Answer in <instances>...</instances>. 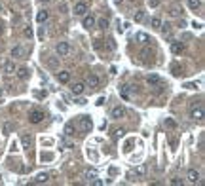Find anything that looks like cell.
<instances>
[{"label":"cell","instance_id":"obj_1","mask_svg":"<svg viewBox=\"0 0 205 186\" xmlns=\"http://www.w3.org/2000/svg\"><path fill=\"white\" fill-rule=\"evenodd\" d=\"M70 51H72V48H70L69 42H57V46H55V53L59 57H69Z\"/></svg>","mask_w":205,"mask_h":186},{"label":"cell","instance_id":"obj_2","mask_svg":"<svg viewBox=\"0 0 205 186\" xmlns=\"http://www.w3.org/2000/svg\"><path fill=\"white\" fill-rule=\"evenodd\" d=\"M186 180H188L190 184H199V182H201V173H199L198 169H188Z\"/></svg>","mask_w":205,"mask_h":186},{"label":"cell","instance_id":"obj_3","mask_svg":"<svg viewBox=\"0 0 205 186\" xmlns=\"http://www.w3.org/2000/svg\"><path fill=\"white\" fill-rule=\"evenodd\" d=\"M78 125H80L82 131L88 133L89 129L93 127V122H91V118H89V116H86V114H84V116H78Z\"/></svg>","mask_w":205,"mask_h":186},{"label":"cell","instance_id":"obj_4","mask_svg":"<svg viewBox=\"0 0 205 186\" xmlns=\"http://www.w3.org/2000/svg\"><path fill=\"white\" fill-rule=\"evenodd\" d=\"M190 118H192V120H196V122H203V106L199 105V103H198L196 106L190 108Z\"/></svg>","mask_w":205,"mask_h":186},{"label":"cell","instance_id":"obj_5","mask_svg":"<svg viewBox=\"0 0 205 186\" xmlns=\"http://www.w3.org/2000/svg\"><path fill=\"white\" fill-rule=\"evenodd\" d=\"M12 59H27V49L23 46H13L12 48Z\"/></svg>","mask_w":205,"mask_h":186},{"label":"cell","instance_id":"obj_6","mask_svg":"<svg viewBox=\"0 0 205 186\" xmlns=\"http://www.w3.org/2000/svg\"><path fill=\"white\" fill-rule=\"evenodd\" d=\"M124 116H125V108L124 106L116 105V106L110 108V118L112 120H120V118H124Z\"/></svg>","mask_w":205,"mask_h":186},{"label":"cell","instance_id":"obj_7","mask_svg":"<svg viewBox=\"0 0 205 186\" xmlns=\"http://www.w3.org/2000/svg\"><path fill=\"white\" fill-rule=\"evenodd\" d=\"M44 120V112L42 110H30L29 112V122L30 123H40Z\"/></svg>","mask_w":205,"mask_h":186},{"label":"cell","instance_id":"obj_8","mask_svg":"<svg viewBox=\"0 0 205 186\" xmlns=\"http://www.w3.org/2000/svg\"><path fill=\"white\" fill-rule=\"evenodd\" d=\"M2 70L6 72V74H13V72H15L13 59H4V61H2Z\"/></svg>","mask_w":205,"mask_h":186},{"label":"cell","instance_id":"obj_9","mask_svg":"<svg viewBox=\"0 0 205 186\" xmlns=\"http://www.w3.org/2000/svg\"><path fill=\"white\" fill-rule=\"evenodd\" d=\"M86 84H88L91 89H97V87H99V84H101V80H99V76H97V74H88V80H86Z\"/></svg>","mask_w":205,"mask_h":186},{"label":"cell","instance_id":"obj_10","mask_svg":"<svg viewBox=\"0 0 205 186\" xmlns=\"http://www.w3.org/2000/svg\"><path fill=\"white\" fill-rule=\"evenodd\" d=\"M146 82H148V86H150V87H160V86L163 84V80H161L158 74H150V76L146 78Z\"/></svg>","mask_w":205,"mask_h":186},{"label":"cell","instance_id":"obj_11","mask_svg":"<svg viewBox=\"0 0 205 186\" xmlns=\"http://www.w3.org/2000/svg\"><path fill=\"white\" fill-rule=\"evenodd\" d=\"M86 12H88V4H86V2H78L74 6V15H78V17L86 15Z\"/></svg>","mask_w":205,"mask_h":186},{"label":"cell","instance_id":"obj_12","mask_svg":"<svg viewBox=\"0 0 205 186\" xmlns=\"http://www.w3.org/2000/svg\"><path fill=\"white\" fill-rule=\"evenodd\" d=\"M171 51H173L175 55L184 53V44H182V42H171Z\"/></svg>","mask_w":205,"mask_h":186},{"label":"cell","instance_id":"obj_13","mask_svg":"<svg viewBox=\"0 0 205 186\" xmlns=\"http://www.w3.org/2000/svg\"><path fill=\"white\" fill-rule=\"evenodd\" d=\"M70 91H72V95H82V93L86 91V86L82 84V82H76V84L70 87Z\"/></svg>","mask_w":205,"mask_h":186},{"label":"cell","instance_id":"obj_14","mask_svg":"<svg viewBox=\"0 0 205 186\" xmlns=\"http://www.w3.org/2000/svg\"><path fill=\"white\" fill-rule=\"evenodd\" d=\"M95 21H97V19L93 17V15H86L84 21H82V25H84L86 29H93L95 27Z\"/></svg>","mask_w":205,"mask_h":186},{"label":"cell","instance_id":"obj_15","mask_svg":"<svg viewBox=\"0 0 205 186\" xmlns=\"http://www.w3.org/2000/svg\"><path fill=\"white\" fill-rule=\"evenodd\" d=\"M57 80L61 82V84H69V82H70V72H66V70L57 72Z\"/></svg>","mask_w":205,"mask_h":186},{"label":"cell","instance_id":"obj_16","mask_svg":"<svg viewBox=\"0 0 205 186\" xmlns=\"http://www.w3.org/2000/svg\"><path fill=\"white\" fill-rule=\"evenodd\" d=\"M15 72H17V78H19V80H27V78H29V74H30V70L27 69V66H21V69H15Z\"/></svg>","mask_w":205,"mask_h":186},{"label":"cell","instance_id":"obj_17","mask_svg":"<svg viewBox=\"0 0 205 186\" xmlns=\"http://www.w3.org/2000/svg\"><path fill=\"white\" fill-rule=\"evenodd\" d=\"M120 95L124 97L125 101H129L131 99V86H122L120 87Z\"/></svg>","mask_w":205,"mask_h":186},{"label":"cell","instance_id":"obj_18","mask_svg":"<svg viewBox=\"0 0 205 186\" xmlns=\"http://www.w3.org/2000/svg\"><path fill=\"white\" fill-rule=\"evenodd\" d=\"M49 180V173H38L36 179H34V182L36 184H42V182H48Z\"/></svg>","mask_w":205,"mask_h":186},{"label":"cell","instance_id":"obj_19","mask_svg":"<svg viewBox=\"0 0 205 186\" xmlns=\"http://www.w3.org/2000/svg\"><path fill=\"white\" fill-rule=\"evenodd\" d=\"M188 8H190L192 12H198V10H201V0H188Z\"/></svg>","mask_w":205,"mask_h":186},{"label":"cell","instance_id":"obj_20","mask_svg":"<svg viewBox=\"0 0 205 186\" xmlns=\"http://www.w3.org/2000/svg\"><path fill=\"white\" fill-rule=\"evenodd\" d=\"M61 146H63L65 148V150H70V148H74V142L72 141H69V139H66V137H61Z\"/></svg>","mask_w":205,"mask_h":186},{"label":"cell","instance_id":"obj_21","mask_svg":"<svg viewBox=\"0 0 205 186\" xmlns=\"http://www.w3.org/2000/svg\"><path fill=\"white\" fill-rule=\"evenodd\" d=\"M48 17H49V13L46 12V10H42V12H38V13H36V21H38V23L48 21Z\"/></svg>","mask_w":205,"mask_h":186},{"label":"cell","instance_id":"obj_22","mask_svg":"<svg viewBox=\"0 0 205 186\" xmlns=\"http://www.w3.org/2000/svg\"><path fill=\"white\" fill-rule=\"evenodd\" d=\"M133 19H135V23L145 21V10H137V12H135V15H133Z\"/></svg>","mask_w":205,"mask_h":186},{"label":"cell","instance_id":"obj_23","mask_svg":"<svg viewBox=\"0 0 205 186\" xmlns=\"http://www.w3.org/2000/svg\"><path fill=\"white\" fill-rule=\"evenodd\" d=\"M135 175H137V177H145V175H146V165H137V167H135Z\"/></svg>","mask_w":205,"mask_h":186},{"label":"cell","instance_id":"obj_24","mask_svg":"<svg viewBox=\"0 0 205 186\" xmlns=\"http://www.w3.org/2000/svg\"><path fill=\"white\" fill-rule=\"evenodd\" d=\"M137 40H139L141 44H150V36L145 34V32H139V34H137Z\"/></svg>","mask_w":205,"mask_h":186},{"label":"cell","instance_id":"obj_25","mask_svg":"<svg viewBox=\"0 0 205 186\" xmlns=\"http://www.w3.org/2000/svg\"><path fill=\"white\" fill-rule=\"evenodd\" d=\"M84 177H86V179H88L89 182H91L93 179H97V171H95V169H88V171L84 173Z\"/></svg>","mask_w":205,"mask_h":186},{"label":"cell","instance_id":"obj_26","mask_svg":"<svg viewBox=\"0 0 205 186\" xmlns=\"http://www.w3.org/2000/svg\"><path fill=\"white\" fill-rule=\"evenodd\" d=\"M150 27H152V29H160V27H161V19H160V17H152V19H150Z\"/></svg>","mask_w":205,"mask_h":186},{"label":"cell","instance_id":"obj_27","mask_svg":"<svg viewBox=\"0 0 205 186\" xmlns=\"http://www.w3.org/2000/svg\"><path fill=\"white\" fill-rule=\"evenodd\" d=\"M161 32H163V36H171V25H169V23H165V25H163L161 23Z\"/></svg>","mask_w":205,"mask_h":186},{"label":"cell","instance_id":"obj_28","mask_svg":"<svg viewBox=\"0 0 205 186\" xmlns=\"http://www.w3.org/2000/svg\"><path fill=\"white\" fill-rule=\"evenodd\" d=\"M2 133H4V135H10V133H12V123H10V122H6L2 125Z\"/></svg>","mask_w":205,"mask_h":186},{"label":"cell","instance_id":"obj_29","mask_svg":"<svg viewBox=\"0 0 205 186\" xmlns=\"http://www.w3.org/2000/svg\"><path fill=\"white\" fill-rule=\"evenodd\" d=\"M95 23H99V29H106V27H108V19H105V17L99 19V21H95Z\"/></svg>","mask_w":205,"mask_h":186},{"label":"cell","instance_id":"obj_30","mask_svg":"<svg viewBox=\"0 0 205 186\" xmlns=\"http://www.w3.org/2000/svg\"><path fill=\"white\" fill-rule=\"evenodd\" d=\"M165 125H167L169 129H175V127H177V122L171 120V118H167V120H165Z\"/></svg>","mask_w":205,"mask_h":186},{"label":"cell","instance_id":"obj_31","mask_svg":"<svg viewBox=\"0 0 205 186\" xmlns=\"http://www.w3.org/2000/svg\"><path fill=\"white\" fill-rule=\"evenodd\" d=\"M21 141H23V146H25V148H29V144H30V137H29V135H23V137H21Z\"/></svg>","mask_w":205,"mask_h":186},{"label":"cell","instance_id":"obj_32","mask_svg":"<svg viewBox=\"0 0 205 186\" xmlns=\"http://www.w3.org/2000/svg\"><path fill=\"white\" fill-rule=\"evenodd\" d=\"M65 135H66V137H70V135H74V133H72V123H69V125H66V127H65Z\"/></svg>","mask_w":205,"mask_h":186},{"label":"cell","instance_id":"obj_33","mask_svg":"<svg viewBox=\"0 0 205 186\" xmlns=\"http://www.w3.org/2000/svg\"><path fill=\"white\" fill-rule=\"evenodd\" d=\"M160 2H161V0H148L150 8H158V6H160Z\"/></svg>","mask_w":205,"mask_h":186},{"label":"cell","instance_id":"obj_34","mask_svg":"<svg viewBox=\"0 0 205 186\" xmlns=\"http://www.w3.org/2000/svg\"><path fill=\"white\" fill-rule=\"evenodd\" d=\"M23 34L27 36V38H30V36H32V30H30V27H25V29H23Z\"/></svg>","mask_w":205,"mask_h":186},{"label":"cell","instance_id":"obj_35","mask_svg":"<svg viewBox=\"0 0 205 186\" xmlns=\"http://www.w3.org/2000/svg\"><path fill=\"white\" fill-rule=\"evenodd\" d=\"M124 133H125L124 129H116V131H114V139H120L122 135H124Z\"/></svg>","mask_w":205,"mask_h":186},{"label":"cell","instance_id":"obj_36","mask_svg":"<svg viewBox=\"0 0 205 186\" xmlns=\"http://www.w3.org/2000/svg\"><path fill=\"white\" fill-rule=\"evenodd\" d=\"M171 184H184V180L178 179V177H175V179H171Z\"/></svg>","mask_w":205,"mask_h":186},{"label":"cell","instance_id":"obj_37","mask_svg":"<svg viewBox=\"0 0 205 186\" xmlns=\"http://www.w3.org/2000/svg\"><path fill=\"white\" fill-rule=\"evenodd\" d=\"M184 87H186V89H196L198 84H192V82H188V84H184Z\"/></svg>","mask_w":205,"mask_h":186},{"label":"cell","instance_id":"obj_38","mask_svg":"<svg viewBox=\"0 0 205 186\" xmlns=\"http://www.w3.org/2000/svg\"><path fill=\"white\" fill-rule=\"evenodd\" d=\"M74 103H76V105H86V103H88V101H86L84 97H80V99H76Z\"/></svg>","mask_w":205,"mask_h":186},{"label":"cell","instance_id":"obj_39","mask_svg":"<svg viewBox=\"0 0 205 186\" xmlns=\"http://www.w3.org/2000/svg\"><path fill=\"white\" fill-rule=\"evenodd\" d=\"M173 74H175V76H181V74H182V72H181V70H178V66H173Z\"/></svg>","mask_w":205,"mask_h":186},{"label":"cell","instance_id":"obj_40","mask_svg":"<svg viewBox=\"0 0 205 186\" xmlns=\"http://www.w3.org/2000/svg\"><path fill=\"white\" fill-rule=\"evenodd\" d=\"M2 95H4V89L0 87V103H2Z\"/></svg>","mask_w":205,"mask_h":186},{"label":"cell","instance_id":"obj_41","mask_svg":"<svg viewBox=\"0 0 205 186\" xmlns=\"http://www.w3.org/2000/svg\"><path fill=\"white\" fill-rule=\"evenodd\" d=\"M122 2H124V0H116V4H122Z\"/></svg>","mask_w":205,"mask_h":186},{"label":"cell","instance_id":"obj_42","mask_svg":"<svg viewBox=\"0 0 205 186\" xmlns=\"http://www.w3.org/2000/svg\"><path fill=\"white\" fill-rule=\"evenodd\" d=\"M42 2H49V0H42Z\"/></svg>","mask_w":205,"mask_h":186},{"label":"cell","instance_id":"obj_43","mask_svg":"<svg viewBox=\"0 0 205 186\" xmlns=\"http://www.w3.org/2000/svg\"><path fill=\"white\" fill-rule=\"evenodd\" d=\"M17 2H25V0H17Z\"/></svg>","mask_w":205,"mask_h":186},{"label":"cell","instance_id":"obj_44","mask_svg":"<svg viewBox=\"0 0 205 186\" xmlns=\"http://www.w3.org/2000/svg\"><path fill=\"white\" fill-rule=\"evenodd\" d=\"M0 10H2V4H0Z\"/></svg>","mask_w":205,"mask_h":186}]
</instances>
